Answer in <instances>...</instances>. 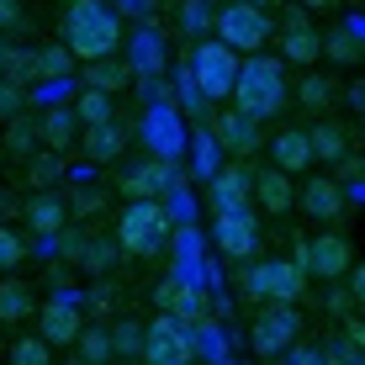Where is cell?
<instances>
[{"label": "cell", "instance_id": "42", "mask_svg": "<svg viewBox=\"0 0 365 365\" xmlns=\"http://www.w3.org/2000/svg\"><path fill=\"white\" fill-rule=\"evenodd\" d=\"M302 11H318V6H334V0H297Z\"/></svg>", "mask_w": 365, "mask_h": 365}, {"label": "cell", "instance_id": "1", "mask_svg": "<svg viewBox=\"0 0 365 365\" xmlns=\"http://www.w3.org/2000/svg\"><path fill=\"white\" fill-rule=\"evenodd\" d=\"M238 96V111L244 117H255V122H270V117H281L286 111V101H292V85H286V69H281V58H265L255 48V53L238 64L233 74V91Z\"/></svg>", "mask_w": 365, "mask_h": 365}, {"label": "cell", "instance_id": "28", "mask_svg": "<svg viewBox=\"0 0 365 365\" xmlns=\"http://www.w3.org/2000/svg\"><path fill=\"white\" fill-rule=\"evenodd\" d=\"M117 255H122V249L111 244V238H91V233H85V249H80V259H74V265H85L91 275H101V270L117 265Z\"/></svg>", "mask_w": 365, "mask_h": 365}, {"label": "cell", "instance_id": "14", "mask_svg": "<svg viewBox=\"0 0 365 365\" xmlns=\"http://www.w3.org/2000/svg\"><path fill=\"white\" fill-rule=\"evenodd\" d=\"M207 196H212V207L217 212H238V207H249V175L228 165V170H212L207 175Z\"/></svg>", "mask_w": 365, "mask_h": 365}, {"label": "cell", "instance_id": "12", "mask_svg": "<svg viewBox=\"0 0 365 365\" xmlns=\"http://www.w3.org/2000/svg\"><path fill=\"white\" fill-rule=\"evenodd\" d=\"M297 207L307 212L312 222H339V217H344V191H339V180L323 175V180H307L297 191Z\"/></svg>", "mask_w": 365, "mask_h": 365}, {"label": "cell", "instance_id": "26", "mask_svg": "<svg viewBox=\"0 0 365 365\" xmlns=\"http://www.w3.org/2000/svg\"><path fill=\"white\" fill-rule=\"evenodd\" d=\"M74 128H80V117H74V106H48V111H43V122H37V133H43V138H48V143H53V148H69Z\"/></svg>", "mask_w": 365, "mask_h": 365}, {"label": "cell", "instance_id": "8", "mask_svg": "<svg viewBox=\"0 0 365 365\" xmlns=\"http://www.w3.org/2000/svg\"><path fill=\"white\" fill-rule=\"evenodd\" d=\"M349 265H355V255H349V238H344V233L307 238V255H302V270H307V281H339Z\"/></svg>", "mask_w": 365, "mask_h": 365}, {"label": "cell", "instance_id": "2", "mask_svg": "<svg viewBox=\"0 0 365 365\" xmlns=\"http://www.w3.org/2000/svg\"><path fill=\"white\" fill-rule=\"evenodd\" d=\"M122 43V21L111 6H101V0H69L64 6V48L69 58H101V53H117Z\"/></svg>", "mask_w": 365, "mask_h": 365}, {"label": "cell", "instance_id": "35", "mask_svg": "<svg viewBox=\"0 0 365 365\" xmlns=\"http://www.w3.org/2000/svg\"><path fill=\"white\" fill-rule=\"evenodd\" d=\"M37 143V128H32V122H16V117H11V133H6V148H11V154H27V148Z\"/></svg>", "mask_w": 365, "mask_h": 365}, {"label": "cell", "instance_id": "20", "mask_svg": "<svg viewBox=\"0 0 365 365\" xmlns=\"http://www.w3.org/2000/svg\"><path fill=\"white\" fill-rule=\"evenodd\" d=\"M85 85H96V91L117 96V91H128V85H133V64H122V58L101 53V58H91V69H85Z\"/></svg>", "mask_w": 365, "mask_h": 365}, {"label": "cell", "instance_id": "37", "mask_svg": "<svg viewBox=\"0 0 365 365\" xmlns=\"http://www.w3.org/2000/svg\"><path fill=\"white\" fill-rule=\"evenodd\" d=\"M21 27V0H0V32H16Z\"/></svg>", "mask_w": 365, "mask_h": 365}, {"label": "cell", "instance_id": "21", "mask_svg": "<svg viewBox=\"0 0 365 365\" xmlns=\"http://www.w3.org/2000/svg\"><path fill=\"white\" fill-rule=\"evenodd\" d=\"M122 148H128V133H122L117 122H96V128H85V154H91L96 165H111Z\"/></svg>", "mask_w": 365, "mask_h": 365}, {"label": "cell", "instance_id": "31", "mask_svg": "<svg viewBox=\"0 0 365 365\" xmlns=\"http://www.w3.org/2000/svg\"><path fill=\"white\" fill-rule=\"evenodd\" d=\"M32 69H37V80H64V74H69V48L58 43V48L32 53Z\"/></svg>", "mask_w": 365, "mask_h": 365}, {"label": "cell", "instance_id": "11", "mask_svg": "<svg viewBox=\"0 0 365 365\" xmlns=\"http://www.w3.org/2000/svg\"><path fill=\"white\" fill-rule=\"evenodd\" d=\"M249 191L259 196V207L270 212V217H286V212L297 207V185H292V175L286 170H259V175H249Z\"/></svg>", "mask_w": 365, "mask_h": 365}, {"label": "cell", "instance_id": "34", "mask_svg": "<svg viewBox=\"0 0 365 365\" xmlns=\"http://www.w3.org/2000/svg\"><path fill=\"white\" fill-rule=\"evenodd\" d=\"M21 259H27V238L11 233V228H0V270H16Z\"/></svg>", "mask_w": 365, "mask_h": 365}, {"label": "cell", "instance_id": "22", "mask_svg": "<svg viewBox=\"0 0 365 365\" xmlns=\"http://www.w3.org/2000/svg\"><path fill=\"white\" fill-rule=\"evenodd\" d=\"M64 222H69V212H64V201H58V196H32L27 201V228L37 238H53Z\"/></svg>", "mask_w": 365, "mask_h": 365}, {"label": "cell", "instance_id": "41", "mask_svg": "<svg viewBox=\"0 0 365 365\" xmlns=\"http://www.w3.org/2000/svg\"><path fill=\"white\" fill-rule=\"evenodd\" d=\"M74 207H80V212H96V207H101V191H80V196H74Z\"/></svg>", "mask_w": 365, "mask_h": 365}, {"label": "cell", "instance_id": "17", "mask_svg": "<svg viewBox=\"0 0 365 365\" xmlns=\"http://www.w3.org/2000/svg\"><path fill=\"white\" fill-rule=\"evenodd\" d=\"M318 48H323V37L312 32L307 21H292V27H281V58H286V64H297V69L318 64Z\"/></svg>", "mask_w": 365, "mask_h": 365}, {"label": "cell", "instance_id": "29", "mask_svg": "<svg viewBox=\"0 0 365 365\" xmlns=\"http://www.w3.org/2000/svg\"><path fill=\"white\" fill-rule=\"evenodd\" d=\"M74 117H80L85 128H96V122H111V96L96 91V85H85V96L74 101Z\"/></svg>", "mask_w": 365, "mask_h": 365}, {"label": "cell", "instance_id": "6", "mask_svg": "<svg viewBox=\"0 0 365 365\" xmlns=\"http://www.w3.org/2000/svg\"><path fill=\"white\" fill-rule=\"evenodd\" d=\"M191 355H196V339L185 334L180 318L159 312L154 323H143V360L148 365H185Z\"/></svg>", "mask_w": 365, "mask_h": 365}, {"label": "cell", "instance_id": "30", "mask_svg": "<svg viewBox=\"0 0 365 365\" xmlns=\"http://www.w3.org/2000/svg\"><path fill=\"white\" fill-rule=\"evenodd\" d=\"M48 360H53V344L43 334H21L11 344V365H48Z\"/></svg>", "mask_w": 365, "mask_h": 365}, {"label": "cell", "instance_id": "40", "mask_svg": "<svg viewBox=\"0 0 365 365\" xmlns=\"http://www.w3.org/2000/svg\"><path fill=\"white\" fill-rule=\"evenodd\" d=\"M53 175H58V159H37V165H32V180L37 185H48Z\"/></svg>", "mask_w": 365, "mask_h": 365}, {"label": "cell", "instance_id": "27", "mask_svg": "<svg viewBox=\"0 0 365 365\" xmlns=\"http://www.w3.org/2000/svg\"><path fill=\"white\" fill-rule=\"evenodd\" d=\"M74 355H80L85 365H106V360H111V334L80 323V334H74Z\"/></svg>", "mask_w": 365, "mask_h": 365}, {"label": "cell", "instance_id": "43", "mask_svg": "<svg viewBox=\"0 0 365 365\" xmlns=\"http://www.w3.org/2000/svg\"><path fill=\"white\" fill-rule=\"evenodd\" d=\"M0 64H6V37H0Z\"/></svg>", "mask_w": 365, "mask_h": 365}, {"label": "cell", "instance_id": "18", "mask_svg": "<svg viewBox=\"0 0 365 365\" xmlns=\"http://www.w3.org/2000/svg\"><path fill=\"white\" fill-rule=\"evenodd\" d=\"M122 191H128V196H165V191H170V159H159V154H154L148 165L128 170Z\"/></svg>", "mask_w": 365, "mask_h": 365}, {"label": "cell", "instance_id": "10", "mask_svg": "<svg viewBox=\"0 0 365 365\" xmlns=\"http://www.w3.org/2000/svg\"><path fill=\"white\" fill-rule=\"evenodd\" d=\"M32 318H37V334H43L53 349H58V344H74V334H80V323H85L80 307H74L69 297H53L48 307H37Z\"/></svg>", "mask_w": 365, "mask_h": 365}, {"label": "cell", "instance_id": "24", "mask_svg": "<svg viewBox=\"0 0 365 365\" xmlns=\"http://www.w3.org/2000/svg\"><path fill=\"white\" fill-rule=\"evenodd\" d=\"M32 312H37V302L27 292V281H0V323H6V329L27 323Z\"/></svg>", "mask_w": 365, "mask_h": 365}, {"label": "cell", "instance_id": "3", "mask_svg": "<svg viewBox=\"0 0 365 365\" xmlns=\"http://www.w3.org/2000/svg\"><path fill=\"white\" fill-rule=\"evenodd\" d=\"M165 244H170V212H165V201H159V196L128 201L122 217H117V249H122V255L148 259V255H159Z\"/></svg>", "mask_w": 365, "mask_h": 365}, {"label": "cell", "instance_id": "23", "mask_svg": "<svg viewBox=\"0 0 365 365\" xmlns=\"http://www.w3.org/2000/svg\"><path fill=\"white\" fill-rule=\"evenodd\" d=\"M307 143H312V159H323V165H334L339 154L349 148V133L339 128V122H329V117H318L307 128Z\"/></svg>", "mask_w": 365, "mask_h": 365}, {"label": "cell", "instance_id": "36", "mask_svg": "<svg viewBox=\"0 0 365 365\" xmlns=\"http://www.w3.org/2000/svg\"><path fill=\"white\" fill-rule=\"evenodd\" d=\"M21 117V85L16 80H0V122Z\"/></svg>", "mask_w": 365, "mask_h": 365}, {"label": "cell", "instance_id": "5", "mask_svg": "<svg viewBox=\"0 0 365 365\" xmlns=\"http://www.w3.org/2000/svg\"><path fill=\"white\" fill-rule=\"evenodd\" d=\"M212 32H217V43H228L233 53H255L270 37V16L255 0H233V6H222L217 16H212Z\"/></svg>", "mask_w": 365, "mask_h": 365}, {"label": "cell", "instance_id": "7", "mask_svg": "<svg viewBox=\"0 0 365 365\" xmlns=\"http://www.w3.org/2000/svg\"><path fill=\"white\" fill-rule=\"evenodd\" d=\"M292 339H302V312L297 302H275V307H265L255 318V329H249V344H255V355H281Z\"/></svg>", "mask_w": 365, "mask_h": 365}, {"label": "cell", "instance_id": "13", "mask_svg": "<svg viewBox=\"0 0 365 365\" xmlns=\"http://www.w3.org/2000/svg\"><path fill=\"white\" fill-rule=\"evenodd\" d=\"M143 138H148V148H154L159 159H170V165L185 154L180 122H175V111H170V106H154V111H148V122H143Z\"/></svg>", "mask_w": 365, "mask_h": 365}, {"label": "cell", "instance_id": "25", "mask_svg": "<svg viewBox=\"0 0 365 365\" xmlns=\"http://www.w3.org/2000/svg\"><path fill=\"white\" fill-rule=\"evenodd\" d=\"M318 58H329V64H339V69H355L360 58H365V48H360V37L349 32V27H339V32H329V37H323Z\"/></svg>", "mask_w": 365, "mask_h": 365}, {"label": "cell", "instance_id": "16", "mask_svg": "<svg viewBox=\"0 0 365 365\" xmlns=\"http://www.w3.org/2000/svg\"><path fill=\"white\" fill-rule=\"evenodd\" d=\"M212 133H217V143L228 148V154H255V143H259V122L244 117V111H222V117L212 122Z\"/></svg>", "mask_w": 365, "mask_h": 365}, {"label": "cell", "instance_id": "45", "mask_svg": "<svg viewBox=\"0 0 365 365\" xmlns=\"http://www.w3.org/2000/svg\"><path fill=\"white\" fill-rule=\"evenodd\" d=\"M64 6H69V0H64Z\"/></svg>", "mask_w": 365, "mask_h": 365}, {"label": "cell", "instance_id": "15", "mask_svg": "<svg viewBox=\"0 0 365 365\" xmlns=\"http://www.w3.org/2000/svg\"><path fill=\"white\" fill-rule=\"evenodd\" d=\"M270 165L275 170H286V175H302L312 165V143H307V128H286V133H275V143H270Z\"/></svg>", "mask_w": 365, "mask_h": 365}, {"label": "cell", "instance_id": "9", "mask_svg": "<svg viewBox=\"0 0 365 365\" xmlns=\"http://www.w3.org/2000/svg\"><path fill=\"white\" fill-rule=\"evenodd\" d=\"M212 238H217V249H222L228 259H255V255H259V222H255V212H249V207L217 212Z\"/></svg>", "mask_w": 365, "mask_h": 365}, {"label": "cell", "instance_id": "32", "mask_svg": "<svg viewBox=\"0 0 365 365\" xmlns=\"http://www.w3.org/2000/svg\"><path fill=\"white\" fill-rule=\"evenodd\" d=\"M180 32H185V37L212 32V11H207V0H185V6H180Z\"/></svg>", "mask_w": 365, "mask_h": 365}, {"label": "cell", "instance_id": "38", "mask_svg": "<svg viewBox=\"0 0 365 365\" xmlns=\"http://www.w3.org/2000/svg\"><path fill=\"white\" fill-rule=\"evenodd\" d=\"M281 355L292 360V365H312V360H318V349H312V344H297V339H292V344H286Z\"/></svg>", "mask_w": 365, "mask_h": 365}, {"label": "cell", "instance_id": "39", "mask_svg": "<svg viewBox=\"0 0 365 365\" xmlns=\"http://www.w3.org/2000/svg\"><path fill=\"white\" fill-rule=\"evenodd\" d=\"M212 154H217V148H212L207 138H201V143H196V170H201V175H212V170H217V159H212Z\"/></svg>", "mask_w": 365, "mask_h": 365}, {"label": "cell", "instance_id": "33", "mask_svg": "<svg viewBox=\"0 0 365 365\" xmlns=\"http://www.w3.org/2000/svg\"><path fill=\"white\" fill-rule=\"evenodd\" d=\"M111 355H143V323H122L117 334H111Z\"/></svg>", "mask_w": 365, "mask_h": 365}, {"label": "cell", "instance_id": "4", "mask_svg": "<svg viewBox=\"0 0 365 365\" xmlns=\"http://www.w3.org/2000/svg\"><path fill=\"white\" fill-rule=\"evenodd\" d=\"M185 74H191V85L201 91V101H228L233 74H238V53L228 43H217V37H212V43H196Z\"/></svg>", "mask_w": 365, "mask_h": 365}, {"label": "cell", "instance_id": "19", "mask_svg": "<svg viewBox=\"0 0 365 365\" xmlns=\"http://www.w3.org/2000/svg\"><path fill=\"white\" fill-rule=\"evenodd\" d=\"M297 101L307 111H329L334 101H339V80H334L329 69H312L307 64V74H302V85H297Z\"/></svg>", "mask_w": 365, "mask_h": 365}, {"label": "cell", "instance_id": "44", "mask_svg": "<svg viewBox=\"0 0 365 365\" xmlns=\"http://www.w3.org/2000/svg\"><path fill=\"white\" fill-rule=\"evenodd\" d=\"M255 6H270V0H255Z\"/></svg>", "mask_w": 365, "mask_h": 365}]
</instances>
